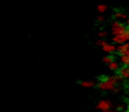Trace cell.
I'll return each mask as SVG.
<instances>
[{
	"label": "cell",
	"mask_w": 129,
	"mask_h": 112,
	"mask_svg": "<svg viewBox=\"0 0 129 112\" xmlns=\"http://www.w3.org/2000/svg\"><path fill=\"white\" fill-rule=\"evenodd\" d=\"M119 79H120L119 76H104V77H100L99 82L96 83V87L100 91L113 92L117 88V84H118Z\"/></svg>",
	"instance_id": "obj_1"
},
{
	"label": "cell",
	"mask_w": 129,
	"mask_h": 112,
	"mask_svg": "<svg viewBox=\"0 0 129 112\" xmlns=\"http://www.w3.org/2000/svg\"><path fill=\"white\" fill-rule=\"evenodd\" d=\"M112 107H113V102L108 98H103V100L98 101L96 105H95V108L102 112H113Z\"/></svg>",
	"instance_id": "obj_2"
},
{
	"label": "cell",
	"mask_w": 129,
	"mask_h": 112,
	"mask_svg": "<svg viewBox=\"0 0 129 112\" xmlns=\"http://www.w3.org/2000/svg\"><path fill=\"white\" fill-rule=\"evenodd\" d=\"M110 28H112L113 37H114V35H120V34H123V33H125V32L128 30L127 27H125L123 23H120L119 20H113L112 24H110Z\"/></svg>",
	"instance_id": "obj_3"
},
{
	"label": "cell",
	"mask_w": 129,
	"mask_h": 112,
	"mask_svg": "<svg viewBox=\"0 0 129 112\" xmlns=\"http://www.w3.org/2000/svg\"><path fill=\"white\" fill-rule=\"evenodd\" d=\"M128 40H129V29L125 33L120 34V35H114V37H113V44L117 43V44L120 45V44H125Z\"/></svg>",
	"instance_id": "obj_4"
},
{
	"label": "cell",
	"mask_w": 129,
	"mask_h": 112,
	"mask_svg": "<svg viewBox=\"0 0 129 112\" xmlns=\"http://www.w3.org/2000/svg\"><path fill=\"white\" fill-rule=\"evenodd\" d=\"M118 76L120 77V79H129V67H120L118 71Z\"/></svg>",
	"instance_id": "obj_5"
},
{
	"label": "cell",
	"mask_w": 129,
	"mask_h": 112,
	"mask_svg": "<svg viewBox=\"0 0 129 112\" xmlns=\"http://www.w3.org/2000/svg\"><path fill=\"white\" fill-rule=\"evenodd\" d=\"M117 48H118V47H115V44L108 43L105 47H103V52H104L105 54H112V53H114V52L117 50Z\"/></svg>",
	"instance_id": "obj_6"
},
{
	"label": "cell",
	"mask_w": 129,
	"mask_h": 112,
	"mask_svg": "<svg viewBox=\"0 0 129 112\" xmlns=\"http://www.w3.org/2000/svg\"><path fill=\"white\" fill-rule=\"evenodd\" d=\"M78 83H79V86H82V87H84V88H91V87H94V86L96 84L93 79H84V81H79Z\"/></svg>",
	"instance_id": "obj_7"
},
{
	"label": "cell",
	"mask_w": 129,
	"mask_h": 112,
	"mask_svg": "<svg viewBox=\"0 0 129 112\" xmlns=\"http://www.w3.org/2000/svg\"><path fill=\"white\" fill-rule=\"evenodd\" d=\"M113 18L115 19V20H118V19H128V14L127 13H123V11H114L113 13Z\"/></svg>",
	"instance_id": "obj_8"
},
{
	"label": "cell",
	"mask_w": 129,
	"mask_h": 112,
	"mask_svg": "<svg viewBox=\"0 0 129 112\" xmlns=\"http://www.w3.org/2000/svg\"><path fill=\"white\" fill-rule=\"evenodd\" d=\"M128 49H129V43H125V44H120V45H118L117 52L119 53V55H123Z\"/></svg>",
	"instance_id": "obj_9"
},
{
	"label": "cell",
	"mask_w": 129,
	"mask_h": 112,
	"mask_svg": "<svg viewBox=\"0 0 129 112\" xmlns=\"http://www.w3.org/2000/svg\"><path fill=\"white\" fill-rule=\"evenodd\" d=\"M108 68H109L110 71H113V72H118L120 67H119V63L114 61V62H112L110 64H108Z\"/></svg>",
	"instance_id": "obj_10"
},
{
	"label": "cell",
	"mask_w": 129,
	"mask_h": 112,
	"mask_svg": "<svg viewBox=\"0 0 129 112\" xmlns=\"http://www.w3.org/2000/svg\"><path fill=\"white\" fill-rule=\"evenodd\" d=\"M112 62H114V57L112 54H105L103 57V63H107V64H110Z\"/></svg>",
	"instance_id": "obj_11"
},
{
	"label": "cell",
	"mask_w": 129,
	"mask_h": 112,
	"mask_svg": "<svg viewBox=\"0 0 129 112\" xmlns=\"http://www.w3.org/2000/svg\"><path fill=\"white\" fill-rule=\"evenodd\" d=\"M107 9H108V6H107L105 4H99V5L96 6V10H98V13H99V14H102V15H103V14L107 11Z\"/></svg>",
	"instance_id": "obj_12"
},
{
	"label": "cell",
	"mask_w": 129,
	"mask_h": 112,
	"mask_svg": "<svg viewBox=\"0 0 129 112\" xmlns=\"http://www.w3.org/2000/svg\"><path fill=\"white\" fill-rule=\"evenodd\" d=\"M119 63L123 64L124 67H129V58L128 57H124V55H120V58H119Z\"/></svg>",
	"instance_id": "obj_13"
},
{
	"label": "cell",
	"mask_w": 129,
	"mask_h": 112,
	"mask_svg": "<svg viewBox=\"0 0 129 112\" xmlns=\"http://www.w3.org/2000/svg\"><path fill=\"white\" fill-rule=\"evenodd\" d=\"M95 44H96V45H99V47H102V48H103V47H105V45H107V44H108V42H107V40H105V39H98V40H96V43H95Z\"/></svg>",
	"instance_id": "obj_14"
},
{
	"label": "cell",
	"mask_w": 129,
	"mask_h": 112,
	"mask_svg": "<svg viewBox=\"0 0 129 112\" xmlns=\"http://www.w3.org/2000/svg\"><path fill=\"white\" fill-rule=\"evenodd\" d=\"M108 35V33L105 32V30H100L99 33H98V37H99V39H105V37Z\"/></svg>",
	"instance_id": "obj_15"
},
{
	"label": "cell",
	"mask_w": 129,
	"mask_h": 112,
	"mask_svg": "<svg viewBox=\"0 0 129 112\" xmlns=\"http://www.w3.org/2000/svg\"><path fill=\"white\" fill-rule=\"evenodd\" d=\"M96 20L102 23V22H104V20H105V18H104V15H102V14H99V15H98V18H96Z\"/></svg>",
	"instance_id": "obj_16"
},
{
	"label": "cell",
	"mask_w": 129,
	"mask_h": 112,
	"mask_svg": "<svg viewBox=\"0 0 129 112\" xmlns=\"http://www.w3.org/2000/svg\"><path fill=\"white\" fill-rule=\"evenodd\" d=\"M124 110V105H122V103H119V105H117V111H123Z\"/></svg>",
	"instance_id": "obj_17"
},
{
	"label": "cell",
	"mask_w": 129,
	"mask_h": 112,
	"mask_svg": "<svg viewBox=\"0 0 129 112\" xmlns=\"http://www.w3.org/2000/svg\"><path fill=\"white\" fill-rule=\"evenodd\" d=\"M123 55H124V57H128V58H129V49L125 52V53H124V54H123Z\"/></svg>",
	"instance_id": "obj_18"
},
{
	"label": "cell",
	"mask_w": 129,
	"mask_h": 112,
	"mask_svg": "<svg viewBox=\"0 0 129 112\" xmlns=\"http://www.w3.org/2000/svg\"><path fill=\"white\" fill-rule=\"evenodd\" d=\"M127 24H128V27H129V18L127 19Z\"/></svg>",
	"instance_id": "obj_19"
},
{
	"label": "cell",
	"mask_w": 129,
	"mask_h": 112,
	"mask_svg": "<svg viewBox=\"0 0 129 112\" xmlns=\"http://www.w3.org/2000/svg\"><path fill=\"white\" fill-rule=\"evenodd\" d=\"M113 112H120V111H117V110H115V111H113Z\"/></svg>",
	"instance_id": "obj_20"
},
{
	"label": "cell",
	"mask_w": 129,
	"mask_h": 112,
	"mask_svg": "<svg viewBox=\"0 0 129 112\" xmlns=\"http://www.w3.org/2000/svg\"><path fill=\"white\" fill-rule=\"evenodd\" d=\"M128 13H129V11H128Z\"/></svg>",
	"instance_id": "obj_21"
}]
</instances>
